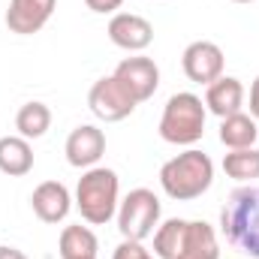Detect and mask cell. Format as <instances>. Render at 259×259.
Returning a JSON list of instances; mask_svg holds the SVG:
<instances>
[{"instance_id": "6da1fadb", "label": "cell", "mask_w": 259, "mask_h": 259, "mask_svg": "<svg viewBox=\"0 0 259 259\" xmlns=\"http://www.w3.org/2000/svg\"><path fill=\"white\" fill-rule=\"evenodd\" d=\"M220 229L235 250L259 259V187L250 184L229 193L220 211Z\"/></svg>"}, {"instance_id": "7a4b0ae2", "label": "cell", "mask_w": 259, "mask_h": 259, "mask_svg": "<svg viewBox=\"0 0 259 259\" xmlns=\"http://www.w3.org/2000/svg\"><path fill=\"white\" fill-rule=\"evenodd\" d=\"M211 184H214V163L208 154H202L196 148H187L184 154L172 157L160 169V187L175 202L199 199L202 193H208Z\"/></svg>"}, {"instance_id": "3957f363", "label": "cell", "mask_w": 259, "mask_h": 259, "mask_svg": "<svg viewBox=\"0 0 259 259\" xmlns=\"http://www.w3.org/2000/svg\"><path fill=\"white\" fill-rule=\"evenodd\" d=\"M118 193H121V181L115 169L106 166H91L84 169V175L78 178L75 187V208L78 214L91 223V226H103L118 214Z\"/></svg>"}, {"instance_id": "277c9868", "label": "cell", "mask_w": 259, "mask_h": 259, "mask_svg": "<svg viewBox=\"0 0 259 259\" xmlns=\"http://www.w3.org/2000/svg\"><path fill=\"white\" fill-rule=\"evenodd\" d=\"M205 103L196 97V94H172L166 109H163V118H160V136L163 142L169 145H196L202 136H205Z\"/></svg>"}, {"instance_id": "5b68a950", "label": "cell", "mask_w": 259, "mask_h": 259, "mask_svg": "<svg viewBox=\"0 0 259 259\" xmlns=\"http://www.w3.org/2000/svg\"><path fill=\"white\" fill-rule=\"evenodd\" d=\"M160 226V199L148 187H136L118 205V229L130 241H145Z\"/></svg>"}, {"instance_id": "8992f818", "label": "cell", "mask_w": 259, "mask_h": 259, "mask_svg": "<svg viewBox=\"0 0 259 259\" xmlns=\"http://www.w3.org/2000/svg\"><path fill=\"white\" fill-rule=\"evenodd\" d=\"M88 106H91V112H94L100 121L118 124V121H124V118H130V115L136 112L139 103L130 97V91L115 78V75H103V78L94 81V88H91V94H88Z\"/></svg>"}, {"instance_id": "52a82bcc", "label": "cell", "mask_w": 259, "mask_h": 259, "mask_svg": "<svg viewBox=\"0 0 259 259\" xmlns=\"http://www.w3.org/2000/svg\"><path fill=\"white\" fill-rule=\"evenodd\" d=\"M223 64H226L223 49H220L217 42H208V39L190 42V46L184 49V55H181V69H184V75H187L190 81H196V84H205V88L223 75Z\"/></svg>"}, {"instance_id": "ba28073f", "label": "cell", "mask_w": 259, "mask_h": 259, "mask_svg": "<svg viewBox=\"0 0 259 259\" xmlns=\"http://www.w3.org/2000/svg\"><path fill=\"white\" fill-rule=\"evenodd\" d=\"M112 75L127 88L130 97H133L136 103L151 100V97L157 94V88H160V66L154 64L151 58H142V55H136V58H124L121 64L115 66Z\"/></svg>"}, {"instance_id": "9c48e42d", "label": "cell", "mask_w": 259, "mask_h": 259, "mask_svg": "<svg viewBox=\"0 0 259 259\" xmlns=\"http://www.w3.org/2000/svg\"><path fill=\"white\" fill-rule=\"evenodd\" d=\"M66 163L75 169H91L106 154V133L94 124H81L66 136Z\"/></svg>"}, {"instance_id": "30bf717a", "label": "cell", "mask_w": 259, "mask_h": 259, "mask_svg": "<svg viewBox=\"0 0 259 259\" xmlns=\"http://www.w3.org/2000/svg\"><path fill=\"white\" fill-rule=\"evenodd\" d=\"M55 6H58V0H9L6 27L18 36L39 33L46 27V21L52 18Z\"/></svg>"}, {"instance_id": "8fae6325", "label": "cell", "mask_w": 259, "mask_h": 259, "mask_svg": "<svg viewBox=\"0 0 259 259\" xmlns=\"http://www.w3.org/2000/svg\"><path fill=\"white\" fill-rule=\"evenodd\" d=\"M109 39L124 49V52H145L154 42V27L148 18L133 15V12H118L109 21Z\"/></svg>"}, {"instance_id": "7c38bea8", "label": "cell", "mask_w": 259, "mask_h": 259, "mask_svg": "<svg viewBox=\"0 0 259 259\" xmlns=\"http://www.w3.org/2000/svg\"><path fill=\"white\" fill-rule=\"evenodd\" d=\"M30 208L42 223H61L72 208V196L61 181H42L30 193Z\"/></svg>"}, {"instance_id": "4fadbf2b", "label": "cell", "mask_w": 259, "mask_h": 259, "mask_svg": "<svg viewBox=\"0 0 259 259\" xmlns=\"http://www.w3.org/2000/svg\"><path fill=\"white\" fill-rule=\"evenodd\" d=\"M241 106H244V84L235 75H220L217 81L205 88V109L217 115L220 121L241 112Z\"/></svg>"}, {"instance_id": "5bb4252c", "label": "cell", "mask_w": 259, "mask_h": 259, "mask_svg": "<svg viewBox=\"0 0 259 259\" xmlns=\"http://www.w3.org/2000/svg\"><path fill=\"white\" fill-rule=\"evenodd\" d=\"M175 259H220V244L214 226L205 220H190L187 223V238L181 244V253Z\"/></svg>"}, {"instance_id": "9a60e30c", "label": "cell", "mask_w": 259, "mask_h": 259, "mask_svg": "<svg viewBox=\"0 0 259 259\" xmlns=\"http://www.w3.org/2000/svg\"><path fill=\"white\" fill-rule=\"evenodd\" d=\"M33 169V148L24 136H3L0 139V172L9 178H21Z\"/></svg>"}, {"instance_id": "2e32d148", "label": "cell", "mask_w": 259, "mask_h": 259, "mask_svg": "<svg viewBox=\"0 0 259 259\" xmlns=\"http://www.w3.org/2000/svg\"><path fill=\"white\" fill-rule=\"evenodd\" d=\"M256 118L253 115H244V112H235L229 118L220 121V142L229 148V151H238V148H253L256 145Z\"/></svg>"}, {"instance_id": "e0dca14e", "label": "cell", "mask_w": 259, "mask_h": 259, "mask_svg": "<svg viewBox=\"0 0 259 259\" xmlns=\"http://www.w3.org/2000/svg\"><path fill=\"white\" fill-rule=\"evenodd\" d=\"M187 223L181 217H172L154 229V256L157 259H175L181 253V244L187 238Z\"/></svg>"}, {"instance_id": "ac0fdd59", "label": "cell", "mask_w": 259, "mask_h": 259, "mask_svg": "<svg viewBox=\"0 0 259 259\" xmlns=\"http://www.w3.org/2000/svg\"><path fill=\"white\" fill-rule=\"evenodd\" d=\"M58 247H61V259H84V256H97L100 241L88 226L78 223V226H66L61 232Z\"/></svg>"}, {"instance_id": "d6986e66", "label": "cell", "mask_w": 259, "mask_h": 259, "mask_svg": "<svg viewBox=\"0 0 259 259\" xmlns=\"http://www.w3.org/2000/svg\"><path fill=\"white\" fill-rule=\"evenodd\" d=\"M52 127V109L46 106V103H24L21 109H18V115H15V130H18V136H24L27 142L30 139H39V136H46Z\"/></svg>"}, {"instance_id": "ffe728a7", "label": "cell", "mask_w": 259, "mask_h": 259, "mask_svg": "<svg viewBox=\"0 0 259 259\" xmlns=\"http://www.w3.org/2000/svg\"><path fill=\"white\" fill-rule=\"evenodd\" d=\"M223 172L235 181H256L259 178V148H238L223 157Z\"/></svg>"}, {"instance_id": "44dd1931", "label": "cell", "mask_w": 259, "mask_h": 259, "mask_svg": "<svg viewBox=\"0 0 259 259\" xmlns=\"http://www.w3.org/2000/svg\"><path fill=\"white\" fill-rule=\"evenodd\" d=\"M112 259H157V256H151V253L142 247V241H130V238H124V241L115 247Z\"/></svg>"}, {"instance_id": "7402d4cb", "label": "cell", "mask_w": 259, "mask_h": 259, "mask_svg": "<svg viewBox=\"0 0 259 259\" xmlns=\"http://www.w3.org/2000/svg\"><path fill=\"white\" fill-rule=\"evenodd\" d=\"M88 3V9L91 12H100V15H109V12H115V9H121V3L124 0H84Z\"/></svg>"}, {"instance_id": "603a6c76", "label": "cell", "mask_w": 259, "mask_h": 259, "mask_svg": "<svg viewBox=\"0 0 259 259\" xmlns=\"http://www.w3.org/2000/svg\"><path fill=\"white\" fill-rule=\"evenodd\" d=\"M250 115L259 121V75H256V81L250 84Z\"/></svg>"}, {"instance_id": "cb8c5ba5", "label": "cell", "mask_w": 259, "mask_h": 259, "mask_svg": "<svg viewBox=\"0 0 259 259\" xmlns=\"http://www.w3.org/2000/svg\"><path fill=\"white\" fill-rule=\"evenodd\" d=\"M0 259H27V253L18 250V247H6V244H0Z\"/></svg>"}, {"instance_id": "d4e9b609", "label": "cell", "mask_w": 259, "mask_h": 259, "mask_svg": "<svg viewBox=\"0 0 259 259\" xmlns=\"http://www.w3.org/2000/svg\"><path fill=\"white\" fill-rule=\"evenodd\" d=\"M232 3H253V0H232Z\"/></svg>"}, {"instance_id": "484cf974", "label": "cell", "mask_w": 259, "mask_h": 259, "mask_svg": "<svg viewBox=\"0 0 259 259\" xmlns=\"http://www.w3.org/2000/svg\"><path fill=\"white\" fill-rule=\"evenodd\" d=\"M84 259H97V256H84Z\"/></svg>"}]
</instances>
